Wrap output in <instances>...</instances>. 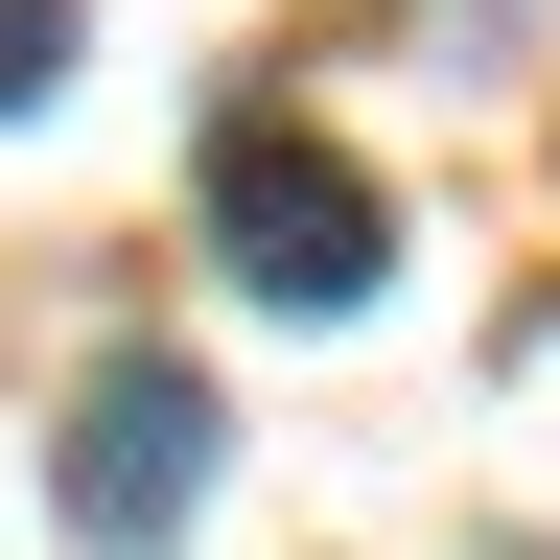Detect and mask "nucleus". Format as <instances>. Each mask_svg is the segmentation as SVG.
Segmentation results:
<instances>
[{
  "label": "nucleus",
  "instance_id": "obj_1",
  "mask_svg": "<svg viewBox=\"0 0 560 560\" xmlns=\"http://www.w3.org/2000/svg\"><path fill=\"white\" fill-rule=\"evenodd\" d=\"M210 467H234V420H210L187 350H94V397H70V444H47V514L94 560H140V537L210 514Z\"/></svg>",
  "mask_w": 560,
  "mask_h": 560
},
{
  "label": "nucleus",
  "instance_id": "obj_2",
  "mask_svg": "<svg viewBox=\"0 0 560 560\" xmlns=\"http://www.w3.org/2000/svg\"><path fill=\"white\" fill-rule=\"evenodd\" d=\"M210 257L327 327V304H374V187H350L304 117H210Z\"/></svg>",
  "mask_w": 560,
  "mask_h": 560
},
{
  "label": "nucleus",
  "instance_id": "obj_3",
  "mask_svg": "<svg viewBox=\"0 0 560 560\" xmlns=\"http://www.w3.org/2000/svg\"><path fill=\"white\" fill-rule=\"evenodd\" d=\"M47 70H70V0H0V117H24Z\"/></svg>",
  "mask_w": 560,
  "mask_h": 560
},
{
  "label": "nucleus",
  "instance_id": "obj_4",
  "mask_svg": "<svg viewBox=\"0 0 560 560\" xmlns=\"http://www.w3.org/2000/svg\"><path fill=\"white\" fill-rule=\"evenodd\" d=\"M490 560H537V537H490Z\"/></svg>",
  "mask_w": 560,
  "mask_h": 560
}]
</instances>
